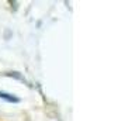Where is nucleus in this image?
<instances>
[{
	"label": "nucleus",
	"mask_w": 125,
	"mask_h": 121,
	"mask_svg": "<svg viewBox=\"0 0 125 121\" xmlns=\"http://www.w3.org/2000/svg\"><path fill=\"white\" fill-rule=\"evenodd\" d=\"M0 99L6 100V101H10V103H18V99L9 94V93H4V92H0Z\"/></svg>",
	"instance_id": "1"
}]
</instances>
